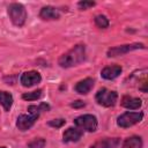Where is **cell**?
I'll use <instances>...</instances> for the list:
<instances>
[{"label":"cell","mask_w":148,"mask_h":148,"mask_svg":"<svg viewBox=\"0 0 148 148\" xmlns=\"http://www.w3.org/2000/svg\"><path fill=\"white\" fill-rule=\"evenodd\" d=\"M83 132L77 127H69L64 132L62 141L64 142H76L81 139Z\"/></svg>","instance_id":"cell-9"},{"label":"cell","mask_w":148,"mask_h":148,"mask_svg":"<svg viewBox=\"0 0 148 148\" xmlns=\"http://www.w3.org/2000/svg\"><path fill=\"white\" fill-rule=\"evenodd\" d=\"M47 110H50V105L46 103H40L39 105H30L28 108V111H30V113H35V114H39V112L47 111Z\"/></svg>","instance_id":"cell-17"},{"label":"cell","mask_w":148,"mask_h":148,"mask_svg":"<svg viewBox=\"0 0 148 148\" xmlns=\"http://www.w3.org/2000/svg\"><path fill=\"white\" fill-rule=\"evenodd\" d=\"M77 6H79L80 9H88L92 6H95V2L94 1H80L77 3Z\"/></svg>","instance_id":"cell-22"},{"label":"cell","mask_w":148,"mask_h":148,"mask_svg":"<svg viewBox=\"0 0 148 148\" xmlns=\"http://www.w3.org/2000/svg\"><path fill=\"white\" fill-rule=\"evenodd\" d=\"M84 105H86V103H84L83 101H75L74 103L71 104L72 108H83Z\"/></svg>","instance_id":"cell-23"},{"label":"cell","mask_w":148,"mask_h":148,"mask_svg":"<svg viewBox=\"0 0 148 148\" xmlns=\"http://www.w3.org/2000/svg\"><path fill=\"white\" fill-rule=\"evenodd\" d=\"M65 123H66L65 119H53V120H50V121H49V125L52 126V127L58 128V127H61Z\"/></svg>","instance_id":"cell-21"},{"label":"cell","mask_w":148,"mask_h":148,"mask_svg":"<svg viewBox=\"0 0 148 148\" xmlns=\"http://www.w3.org/2000/svg\"><path fill=\"white\" fill-rule=\"evenodd\" d=\"M143 118V113L142 112H125L123 114H120L117 119V124L120 127H131L133 125H135L136 123L141 121Z\"/></svg>","instance_id":"cell-5"},{"label":"cell","mask_w":148,"mask_h":148,"mask_svg":"<svg viewBox=\"0 0 148 148\" xmlns=\"http://www.w3.org/2000/svg\"><path fill=\"white\" fill-rule=\"evenodd\" d=\"M117 98H118V95L116 91H112V90H109L106 88H102L97 91L96 94V101L98 104L103 105V106H106V108H110V106H113L117 102Z\"/></svg>","instance_id":"cell-4"},{"label":"cell","mask_w":148,"mask_h":148,"mask_svg":"<svg viewBox=\"0 0 148 148\" xmlns=\"http://www.w3.org/2000/svg\"><path fill=\"white\" fill-rule=\"evenodd\" d=\"M0 104L3 106L5 111H9L13 104V96L7 91H0Z\"/></svg>","instance_id":"cell-15"},{"label":"cell","mask_w":148,"mask_h":148,"mask_svg":"<svg viewBox=\"0 0 148 148\" xmlns=\"http://www.w3.org/2000/svg\"><path fill=\"white\" fill-rule=\"evenodd\" d=\"M121 67L118 66V65H112V66H108V67H104L101 72V75L103 79L105 80H113L116 79L120 73H121Z\"/></svg>","instance_id":"cell-10"},{"label":"cell","mask_w":148,"mask_h":148,"mask_svg":"<svg viewBox=\"0 0 148 148\" xmlns=\"http://www.w3.org/2000/svg\"><path fill=\"white\" fill-rule=\"evenodd\" d=\"M74 124L82 132H94L97 128V119L92 114H82L74 120Z\"/></svg>","instance_id":"cell-3"},{"label":"cell","mask_w":148,"mask_h":148,"mask_svg":"<svg viewBox=\"0 0 148 148\" xmlns=\"http://www.w3.org/2000/svg\"><path fill=\"white\" fill-rule=\"evenodd\" d=\"M138 49H145V45L142 43H132V44H125L120 46H114L108 50V57H118L126 54L131 51L138 50Z\"/></svg>","instance_id":"cell-6"},{"label":"cell","mask_w":148,"mask_h":148,"mask_svg":"<svg viewBox=\"0 0 148 148\" xmlns=\"http://www.w3.org/2000/svg\"><path fill=\"white\" fill-rule=\"evenodd\" d=\"M42 80V76L36 71H29L22 74L21 76V83L23 87H32L37 83H39Z\"/></svg>","instance_id":"cell-8"},{"label":"cell","mask_w":148,"mask_h":148,"mask_svg":"<svg viewBox=\"0 0 148 148\" xmlns=\"http://www.w3.org/2000/svg\"><path fill=\"white\" fill-rule=\"evenodd\" d=\"M92 87H94V80L91 77H87L76 83L75 90H76V92H79L81 95H86L92 89Z\"/></svg>","instance_id":"cell-12"},{"label":"cell","mask_w":148,"mask_h":148,"mask_svg":"<svg viewBox=\"0 0 148 148\" xmlns=\"http://www.w3.org/2000/svg\"><path fill=\"white\" fill-rule=\"evenodd\" d=\"M45 146V140L44 139H34L31 142L28 143L29 148H43Z\"/></svg>","instance_id":"cell-20"},{"label":"cell","mask_w":148,"mask_h":148,"mask_svg":"<svg viewBox=\"0 0 148 148\" xmlns=\"http://www.w3.org/2000/svg\"><path fill=\"white\" fill-rule=\"evenodd\" d=\"M8 15L13 24L16 27H22L25 23L27 12H25V8L21 3H17V2L10 3L8 6Z\"/></svg>","instance_id":"cell-2"},{"label":"cell","mask_w":148,"mask_h":148,"mask_svg":"<svg viewBox=\"0 0 148 148\" xmlns=\"http://www.w3.org/2000/svg\"><path fill=\"white\" fill-rule=\"evenodd\" d=\"M141 99L136 98V97H130V96H125L121 99V105L126 109H131V110H136L141 106Z\"/></svg>","instance_id":"cell-14"},{"label":"cell","mask_w":148,"mask_h":148,"mask_svg":"<svg viewBox=\"0 0 148 148\" xmlns=\"http://www.w3.org/2000/svg\"><path fill=\"white\" fill-rule=\"evenodd\" d=\"M0 148H6V147H0Z\"/></svg>","instance_id":"cell-24"},{"label":"cell","mask_w":148,"mask_h":148,"mask_svg":"<svg viewBox=\"0 0 148 148\" xmlns=\"http://www.w3.org/2000/svg\"><path fill=\"white\" fill-rule=\"evenodd\" d=\"M95 23L98 28H102V29H105L109 27V20L104 15H97L95 17Z\"/></svg>","instance_id":"cell-19"},{"label":"cell","mask_w":148,"mask_h":148,"mask_svg":"<svg viewBox=\"0 0 148 148\" xmlns=\"http://www.w3.org/2000/svg\"><path fill=\"white\" fill-rule=\"evenodd\" d=\"M123 148H142V140L140 136H131L124 141Z\"/></svg>","instance_id":"cell-16"},{"label":"cell","mask_w":148,"mask_h":148,"mask_svg":"<svg viewBox=\"0 0 148 148\" xmlns=\"http://www.w3.org/2000/svg\"><path fill=\"white\" fill-rule=\"evenodd\" d=\"M39 16L43 20H58L60 17L59 10L52 6H45L40 9Z\"/></svg>","instance_id":"cell-11"},{"label":"cell","mask_w":148,"mask_h":148,"mask_svg":"<svg viewBox=\"0 0 148 148\" xmlns=\"http://www.w3.org/2000/svg\"><path fill=\"white\" fill-rule=\"evenodd\" d=\"M118 145H119V139L105 138V139H102V140L95 142L90 148H116Z\"/></svg>","instance_id":"cell-13"},{"label":"cell","mask_w":148,"mask_h":148,"mask_svg":"<svg viewBox=\"0 0 148 148\" xmlns=\"http://www.w3.org/2000/svg\"><path fill=\"white\" fill-rule=\"evenodd\" d=\"M86 59V46L82 44L75 45L67 53L62 54L59 58V65L64 68L73 67L81 64Z\"/></svg>","instance_id":"cell-1"},{"label":"cell","mask_w":148,"mask_h":148,"mask_svg":"<svg viewBox=\"0 0 148 148\" xmlns=\"http://www.w3.org/2000/svg\"><path fill=\"white\" fill-rule=\"evenodd\" d=\"M42 89H37L35 91H31V92H25L22 95V98L25 99V101H36L38 99L40 96H42Z\"/></svg>","instance_id":"cell-18"},{"label":"cell","mask_w":148,"mask_h":148,"mask_svg":"<svg viewBox=\"0 0 148 148\" xmlns=\"http://www.w3.org/2000/svg\"><path fill=\"white\" fill-rule=\"evenodd\" d=\"M37 118H38V114H35V113L20 114L17 117V120H16V126L20 131H27L35 124Z\"/></svg>","instance_id":"cell-7"}]
</instances>
